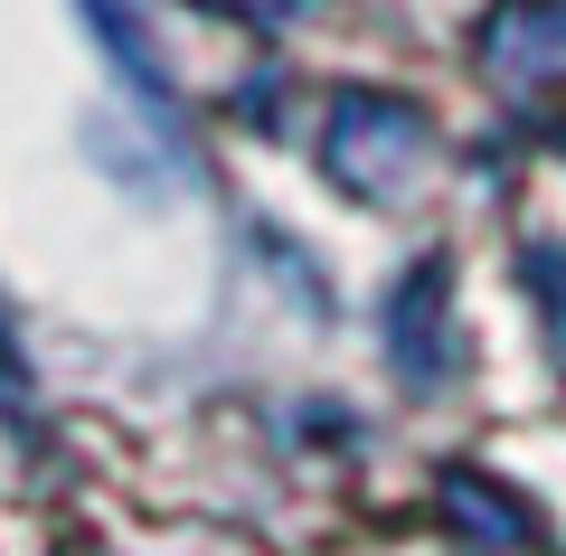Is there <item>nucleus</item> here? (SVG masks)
<instances>
[{
	"instance_id": "nucleus-1",
	"label": "nucleus",
	"mask_w": 566,
	"mask_h": 556,
	"mask_svg": "<svg viewBox=\"0 0 566 556\" xmlns=\"http://www.w3.org/2000/svg\"><path fill=\"white\" fill-rule=\"evenodd\" d=\"M416 151H424V123L406 114V104H368V95H349V104H340L331 170H340L349 189H387V179H397Z\"/></svg>"
}]
</instances>
